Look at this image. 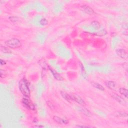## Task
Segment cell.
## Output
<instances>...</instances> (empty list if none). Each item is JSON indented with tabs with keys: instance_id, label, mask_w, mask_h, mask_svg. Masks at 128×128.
Here are the masks:
<instances>
[{
	"instance_id": "1",
	"label": "cell",
	"mask_w": 128,
	"mask_h": 128,
	"mask_svg": "<svg viewBox=\"0 0 128 128\" xmlns=\"http://www.w3.org/2000/svg\"><path fill=\"white\" fill-rule=\"evenodd\" d=\"M19 89L21 93L25 97L29 98L30 96V90L28 82L25 79H23L19 82Z\"/></svg>"
},
{
	"instance_id": "2",
	"label": "cell",
	"mask_w": 128,
	"mask_h": 128,
	"mask_svg": "<svg viewBox=\"0 0 128 128\" xmlns=\"http://www.w3.org/2000/svg\"><path fill=\"white\" fill-rule=\"evenodd\" d=\"M5 45L8 48L16 49L21 46L22 44L19 39L16 38H12L6 41L5 42Z\"/></svg>"
},
{
	"instance_id": "3",
	"label": "cell",
	"mask_w": 128,
	"mask_h": 128,
	"mask_svg": "<svg viewBox=\"0 0 128 128\" xmlns=\"http://www.w3.org/2000/svg\"><path fill=\"white\" fill-rule=\"evenodd\" d=\"M27 98L28 97L23 99V100H22L23 104L27 109H31V110H34L35 109L34 105H33V104L31 102V101L29 100V99Z\"/></svg>"
},
{
	"instance_id": "4",
	"label": "cell",
	"mask_w": 128,
	"mask_h": 128,
	"mask_svg": "<svg viewBox=\"0 0 128 128\" xmlns=\"http://www.w3.org/2000/svg\"><path fill=\"white\" fill-rule=\"evenodd\" d=\"M71 96L72 101H75L81 105H85L86 103L85 101L79 95H71Z\"/></svg>"
},
{
	"instance_id": "5",
	"label": "cell",
	"mask_w": 128,
	"mask_h": 128,
	"mask_svg": "<svg viewBox=\"0 0 128 128\" xmlns=\"http://www.w3.org/2000/svg\"><path fill=\"white\" fill-rule=\"evenodd\" d=\"M82 9L83 10L84 12H85L86 13L90 14V15H92L95 13V12L94 10L92 9L91 7H90L89 6L87 5H83L81 7Z\"/></svg>"
},
{
	"instance_id": "6",
	"label": "cell",
	"mask_w": 128,
	"mask_h": 128,
	"mask_svg": "<svg viewBox=\"0 0 128 128\" xmlns=\"http://www.w3.org/2000/svg\"><path fill=\"white\" fill-rule=\"evenodd\" d=\"M53 119L55 122L59 124H61V125L67 124L69 123L67 120L62 119V118H60L57 116H54L53 118Z\"/></svg>"
},
{
	"instance_id": "7",
	"label": "cell",
	"mask_w": 128,
	"mask_h": 128,
	"mask_svg": "<svg viewBox=\"0 0 128 128\" xmlns=\"http://www.w3.org/2000/svg\"><path fill=\"white\" fill-rule=\"evenodd\" d=\"M116 52L117 54L121 58L123 59H125L127 58V53L125 50L122 49H117L116 50Z\"/></svg>"
},
{
	"instance_id": "8",
	"label": "cell",
	"mask_w": 128,
	"mask_h": 128,
	"mask_svg": "<svg viewBox=\"0 0 128 128\" xmlns=\"http://www.w3.org/2000/svg\"><path fill=\"white\" fill-rule=\"evenodd\" d=\"M105 85L107 88L111 90H115L117 87V84L114 81H108L105 82Z\"/></svg>"
},
{
	"instance_id": "9",
	"label": "cell",
	"mask_w": 128,
	"mask_h": 128,
	"mask_svg": "<svg viewBox=\"0 0 128 128\" xmlns=\"http://www.w3.org/2000/svg\"><path fill=\"white\" fill-rule=\"evenodd\" d=\"M112 97L116 100L117 102H118L119 103H120L121 104L125 105L126 104V102L124 100L122 97L119 96L117 94H113Z\"/></svg>"
},
{
	"instance_id": "10",
	"label": "cell",
	"mask_w": 128,
	"mask_h": 128,
	"mask_svg": "<svg viewBox=\"0 0 128 128\" xmlns=\"http://www.w3.org/2000/svg\"><path fill=\"white\" fill-rule=\"evenodd\" d=\"M49 70H50V71H51V73L52 74V75H53L54 77L57 80H58V81H62V80H63L62 77L56 71H55V70H54L53 69H52L51 68H49Z\"/></svg>"
},
{
	"instance_id": "11",
	"label": "cell",
	"mask_w": 128,
	"mask_h": 128,
	"mask_svg": "<svg viewBox=\"0 0 128 128\" xmlns=\"http://www.w3.org/2000/svg\"><path fill=\"white\" fill-rule=\"evenodd\" d=\"M78 110H79V112H80L81 113L84 114V115L86 116H90L91 115V113L90 111L85 108L78 107Z\"/></svg>"
},
{
	"instance_id": "12",
	"label": "cell",
	"mask_w": 128,
	"mask_h": 128,
	"mask_svg": "<svg viewBox=\"0 0 128 128\" xmlns=\"http://www.w3.org/2000/svg\"><path fill=\"white\" fill-rule=\"evenodd\" d=\"M61 94L62 96L63 97V98L64 99H65V100L67 101H68L69 102H71V101H72L71 95H70L68 94L67 93H66L64 92H61Z\"/></svg>"
},
{
	"instance_id": "13",
	"label": "cell",
	"mask_w": 128,
	"mask_h": 128,
	"mask_svg": "<svg viewBox=\"0 0 128 128\" xmlns=\"http://www.w3.org/2000/svg\"><path fill=\"white\" fill-rule=\"evenodd\" d=\"M91 84L95 88L99 90H101V91H104L105 90V89L104 87H103V86L100 84H99V83H98L92 82Z\"/></svg>"
},
{
	"instance_id": "14",
	"label": "cell",
	"mask_w": 128,
	"mask_h": 128,
	"mask_svg": "<svg viewBox=\"0 0 128 128\" xmlns=\"http://www.w3.org/2000/svg\"><path fill=\"white\" fill-rule=\"evenodd\" d=\"M119 92L123 96H124L125 98H127L128 96V91L124 88H121L119 89Z\"/></svg>"
},
{
	"instance_id": "15",
	"label": "cell",
	"mask_w": 128,
	"mask_h": 128,
	"mask_svg": "<svg viewBox=\"0 0 128 128\" xmlns=\"http://www.w3.org/2000/svg\"><path fill=\"white\" fill-rule=\"evenodd\" d=\"M1 50L2 52H3L4 53H7V54L11 53V51H10V50L9 49H8V48L5 46H3L2 45L1 46Z\"/></svg>"
},
{
	"instance_id": "16",
	"label": "cell",
	"mask_w": 128,
	"mask_h": 128,
	"mask_svg": "<svg viewBox=\"0 0 128 128\" xmlns=\"http://www.w3.org/2000/svg\"><path fill=\"white\" fill-rule=\"evenodd\" d=\"M92 24V25L94 27H95V28H99L100 27H101V25H100V24L99 23L98 21H93L91 23Z\"/></svg>"
},
{
	"instance_id": "17",
	"label": "cell",
	"mask_w": 128,
	"mask_h": 128,
	"mask_svg": "<svg viewBox=\"0 0 128 128\" xmlns=\"http://www.w3.org/2000/svg\"><path fill=\"white\" fill-rule=\"evenodd\" d=\"M40 24L41 25L45 26V25H47L48 21H47V20L45 18H42V19L40 20Z\"/></svg>"
},
{
	"instance_id": "18",
	"label": "cell",
	"mask_w": 128,
	"mask_h": 128,
	"mask_svg": "<svg viewBox=\"0 0 128 128\" xmlns=\"http://www.w3.org/2000/svg\"><path fill=\"white\" fill-rule=\"evenodd\" d=\"M0 74H0V76H1V78H2V79L5 78L6 76V75H7V73H6V71H4V70H3L2 69H1V70H0Z\"/></svg>"
},
{
	"instance_id": "19",
	"label": "cell",
	"mask_w": 128,
	"mask_h": 128,
	"mask_svg": "<svg viewBox=\"0 0 128 128\" xmlns=\"http://www.w3.org/2000/svg\"><path fill=\"white\" fill-rule=\"evenodd\" d=\"M118 113H119V115H118L119 116H120L121 117H127V114L125 113L120 112H118Z\"/></svg>"
},
{
	"instance_id": "20",
	"label": "cell",
	"mask_w": 128,
	"mask_h": 128,
	"mask_svg": "<svg viewBox=\"0 0 128 128\" xmlns=\"http://www.w3.org/2000/svg\"><path fill=\"white\" fill-rule=\"evenodd\" d=\"M10 18H12V19H10L13 22H15L17 21V18L15 17H11Z\"/></svg>"
},
{
	"instance_id": "21",
	"label": "cell",
	"mask_w": 128,
	"mask_h": 128,
	"mask_svg": "<svg viewBox=\"0 0 128 128\" xmlns=\"http://www.w3.org/2000/svg\"><path fill=\"white\" fill-rule=\"evenodd\" d=\"M76 127L79 128H92V127L89 126H76Z\"/></svg>"
},
{
	"instance_id": "22",
	"label": "cell",
	"mask_w": 128,
	"mask_h": 128,
	"mask_svg": "<svg viewBox=\"0 0 128 128\" xmlns=\"http://www.w3.org/2000/svg\"><path fill=\"white\" fill-rule=\"evenodd\" d=\"M0 63H1V65H4L6 64V62L4 61H3L2 59H1L0 60Z\"/></svg>"
},
{
	"instance_id": "23",
	"label": "cell",
	"mask_w": 128,
	"mask_h": 128,
	"mask_svg": "<svg viewBox=\"0 0 128 128\" xmlns=\"http://www.w3.org/2000/svg\"><path fill=\"white\" fill-rule=\"evenodd\" d=\"M35 127H36V128H37V127H39V128H40V127H44L43 126H35Z\"/></svg>"
}]
</instances>
